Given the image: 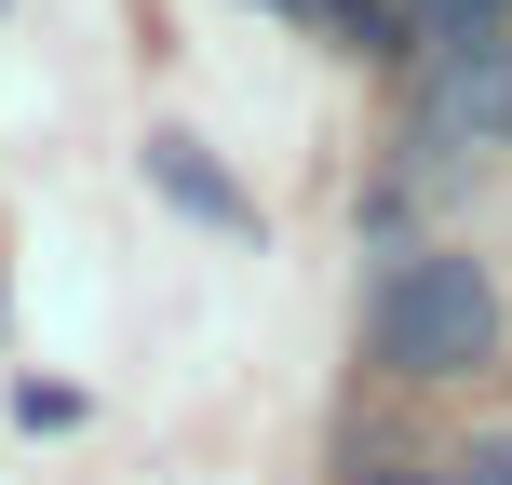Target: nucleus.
<instances>
[{
    "label": "nucleus",
    "instance_id": "f257e3e1",
    "mask_svg": "<svg viewBox=\"0 0 512 485\" xmlns=\"http://www.w3.org/2000/svg\"><path fill=\"white\" fill-rule=\"evenodd\" d=\"M378 364L391 378H486L499 364V283L472 256H405L378 283Z\"/></svg>",
    "mask_w": 512,
    "mask_h": 485
},
{
    "label": "nucleus",
    "instance_id": "f03ea898",
    "mask_svg": "<svg viewBox=\"0 0 512 485\" xmlns=\"http://www.w3.org/2000/svg\"><path fill=\"white\" fill-rule=\"evenodd\" d=\"M418 149H432V162L512 149V41H499V27L432 41V68H418Z\"/></svg>",
    "mask_w": 512,
    "mask_h": 485
},
{
    "label": "nucleus",
    "instance_id": "7ed1b4c3",
    "mask_svg": "<svg viewBox=\"0 0 512 485\" xmlns=\"http://www.w3.org/2000/svg\"><path fill=\"white\" fill-rule=\"evenodd\" d=\"M149 176H162V203H189V216H216V230H256V203L230 176H216L203 149H189V135H149Z\"/></svg>",
    "mask_w": 512,
    "mask_h": 485
},
{
    "label": "nucleus",
    "instance_id": "20e7f679",
    "mask_svg": "<svg viewBox=\"0 0 512 485\" xmlns=\"http://www.w3.org/2000/svg\"><path fill=\"white\" fill-rule=\"evenodd\" d=\"M283 14H310V27H337V41H378V0H283Z\"/></svg>",
    "mask_w": 512,
    "mask_h": 485
},
{
    "label": "nucleus",
    "instance_id": "39448f33",
    "mask_svg": "<svg viewBox=\"0 0 512 485\" xmlns=\"http://www.w3.org/2000/svg\"><path fill=\"white\" fill-rule=\"evenodd\" d=\"M418 27H432V41H459V27H499V0H405Z\"/></svg>",
    "mask_w": 512,
    "mask_h": 485
},
{
    "label": "nucleus",
    "instance_id": "423d86ee",
    "mask_svg": "<svg viewBox=\"0 0 512 485\" xmlns=\"http://www.w3.org/2000/svg\"><path fill=\"white\" fill-rule=\"evenodd\" d=\"M459 472H472V485H512V432H486V445H472Z\"/></svg>",
    "mask_w": 512,
    "mask_h": 485
},
{
    "label": "nucleus",
    "instance_id": "0eeeda50",
    "mask_svg": "<svg viewBox=\"0 0 512 485\" xmlns=\"http://www.w3.org/2000/svg\"><path fill=\"white\" fill-rule=\"evenodd\" d=\"M364 485H432V472H364Z\"/></svg>",
    "mask_w": 512,
    "mask_h": 485
}]
</instances>
